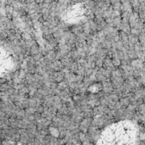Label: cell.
<instances>
[{"instance_id": "1", "label": "cell", "mask_w": 145, "mask_h": 145, "mask_svg": "<svg viewBox=\"0 0 145 145\" xmlns=\"http://www.w3.org/2000/svg\"><path fill=\"white\" fill-rule=\"evenodd\" d=\"M138 129L135 122L121 121L107 127L100 134L97 145H136Z\"/></svg>"}, {"instance_id": "2", "label": "cell", "mask_w": 145, "mask_h": 145, "mask_svg": "<svg viewBox=\"0 0 145 145\" xmlns=\"http://www.w3.org/2000/svg\"><path fill=\"white\" fill-rule=\"evenodd\" d=\"M13 65V59L9 54L3 49L0 48V76L6 74Z\"/></svg>"}]
</instances>
